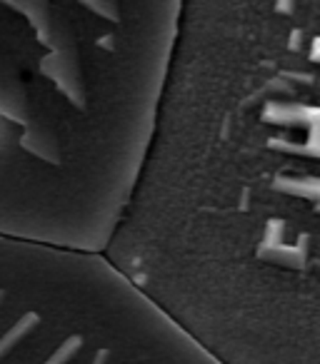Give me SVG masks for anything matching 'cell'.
I'll list each match as a JSON object with an SVG mask.
<instances>
[{"mask_svg": "<svg viewBox=\"0 0 320 364\" xmlns=\"http://www.w3.org/2000/svg\"><path fill=\"white\" fill-rule=\"evenodd\" d=\"M183 0H0V162L26 237L105 255L135 195Z\"/></svg>", "mask_w": 320, "mask_h": 364, "instance_id": "1", "label": "cell"}, {"mask_svg": "<svg viewBox=\"0 0 320 364\" xmlns=\"http://www.w3.org/2000/svg\"><path fill=\"white\" fill-rule=\"evenodd\" d=\"M38 324H41V314H38V312H26V314H23V317L18 319V322L13 324V327L8 329L3 337H0V359L6 357L11 349H16L18 344H21L23 339H26L28 334L38 327Z\"/></svg>", "mask_w": 320, "mask_h": 364, "instance_id": "2", "label": "cell"}, {"mask_svg": "<svg viewBox=\"0 0 320 364\" xmlns=\"http://www.w3.org/2000/svg\"><path fill=\"white\" fill-rule=\"evenodd\" d=\"M86 339H88V334L83 332V329H76V332L66 334V337H63V342L53 349L51 357H48L43 364H73V359L78 357V352L83 349Z\"/></svg>", "mask_w": 320, "mask_h": 364, "instance_id": "3", "label": "cell"}, {"mask_svg": "<svg viewBox=\"0 0 320 364\" xmlns=\"http://www.w3.org/2000/svg\"><path fill=\"white\" fill-rule=\"evenodd\" d=\"M3 297H6V292H3V289H0V304H3Z\"/></svg>", "mask_w": 320, "mask_h": 364, "instance_id": "4", "label": "cell"}]
</instances>
